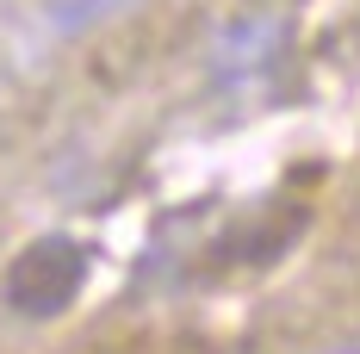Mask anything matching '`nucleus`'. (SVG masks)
I'll return each instance as SVG.
<instances>
[{"instance_id":"nucleus-2","label":"nucleus","mask_w":360,"mask_h":354,"mask_svg":"<svg viewBox=\"0 0 360 354\" xmlns=\"http://www.w3.org/2000/svg\"><path fill=\"white\" fill-rule=\"evenodd\" d=\"M106 6H112V0H81V6H75L69 19H94V13H106Z\"/></svg>"},{"instance_id":"nucleus-1","label":"nucleus","mask_w":360,"mask_h":354,"mask_svg":"<svg viewBox=\"0 0 360 354\" xmlns=\"http://www.w3.org/2000/svg\"><path fill=\"white\" fill-rule=\"evenodd\" d=\"M81 280H87V248L69 236H44L6 267V305H19L32 317H56L63 305H75Z\"/></svg>"}]
</instances>
